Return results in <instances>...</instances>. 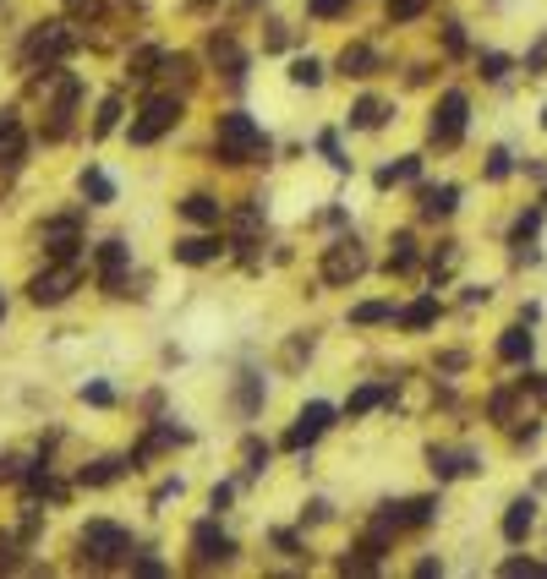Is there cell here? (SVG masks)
<instances>
[{
  "instance_id": "6da1fadb",
  "label": "cell",
  "mask_w": 547,
  "mask_h": 579,
  "mask_svg": "<svg viewBox=\"0 0 547 579\" xmlns=\"http://www.w3.org/2000/svg\"><path fill=\"white\" fill-rule=\"evenodd\" d=\"M214 159L220 165H263L268 159V137H263V126L247 115V110H230V115H220V126H214Z\"/></svg>"
},
{
  "instance_id": "7a4b0ae2",
  "label": "cell",
  "mask_w": 547,
  "mask_h": 579,
  "mask_svg": "<svg viewBox=\"0 0 547 579\" xmlns=\"http://www.w3.org/2000/svg\"><path fill=\"white\" fill-rule=\"evenodd\" d=\"M77 563H83V568H115V563H131V536H126V525H115V520H94V525H83V536H77Z\"/></svg>"
},
{
  "instance_id": "3957f363",
  "label": "cell",
  "mask_w": 547,
  "mask_h": 579,
  "mask_svg": "<svg viewBox=\"0 0 547 579\" xmlns=\"http://www.w3.org/2000/svg\"><path fill=\"white\" fill-rule=\"evenodd\" d=\"M77 284H83V257H55L44 273L28 279V301L33 307H60Z\"/></svg>"
},
{
  "instance_id": "277c9868",
  "label": "cell",
  "mask_w": 547,
  "mask_h": 579,
  "mask_svg": "<svg viewBox=\"0 0 547 579\" xmlns=\"http://www.w3.org/2000/svg\"><path fill=\"white\" fill-rule=\"evenodd\" d=\"M323 284H334V290H345V284H356L362 273H367V246L356 241V236H345V241H334L328 252H323Z\"/></svg>"
},
{
  "instance_id": "5b68a950",
  "label": "cell",
  "mask_w": 547,
  "mask_h": 579,
  "mask_svg": "<svg viewBox=\"0 0 547 579\" xmlns=\"http://www.w3.org/2000/svg\"><path fill=\"white\" fill-rule=\"evenodd\" d=\"M175 120H181V99H175V94H154V99L143 104V115L131 120V142H137V148H148V142H159Z\"/></svg>"
},
{
  "instance_id": "8992f818",
  "label": "cell",
  "mask_w": 547,
  "mask_h": 579,
  "mask_svg": "<svg viewBox=\"0 0 547 579\" xmlns=\"http://www.w3.org/2000/svg\"><path fill=\"white\" fill-rule=\"evenodd\" d=\"M192 563L197 568H225V563H236V541L214 520H202V525H192Z\"/></svg>"
},
{
  "instance_id": "52a82bcc",
  "label": "cell",
  "mask_w": 547,
  "mask_h": 579,
  "mask_svg": "<svg viewBox=\"0 0 547 579\" xmlns=\"http://www.w3.org/2000/svg\"><path fill=\"white\" fill-rule=\"evenodd\" d=\"M465 94L460 88H449L444 99H438V110H433V120H427V137L438 142V148H454V142L465 137Z\"/></svg>"
},
{
  "instance_id": "ba28073f",
  "label": "cell",
  "mask_w": 547,
  "mask_h": 579,
  "mask_svg": "<svg viewBox=\"0 0 547 579\" xmlns=\"http://www.w3.org/2000/svg\"><path fill=\"white\" fill-rule=\"evenodd\" d=\"M72 44H77V33L66 22H39L28 39V66H55L60 55H72Z\"/></svg>"
},
{
  "instance_id": "9c48e42d",
  "label": "cell",
  "mask_w": 547,
  "mask_h": 579,
  "mask_svg": "<svg viewBox=\"0 0 547 579\" xmlns=\"http://www.w3.org/2000/svg\"><path fill=\"white\" fill-rule=\"evenodd\" d=\"M334 426V405H323V399H312V405H301V415H296V426L280 438V449H312L323 432Z\"/></svg>"
},
{
  "instance_id": "30bf717a",
  "label": "cell",
  "mask_w": 547,
  "mask_h": 579,
  "mask_svg": "<svg viewBox=\"0 0 547 579\" xmlns=\"http://www.w3.org/2000/svg\"><path fill=\"white\" fill-rule=\"evenodd\" d=\"M39 246L49 257H83V230H77V213H66V219H49L39 230Z\"/></svg>"
},
{
  "instance_id": "8fae6325",
  "label": "cell",
  "mask_w": 547,
  "mask_h": 579,
  "mask_svg": "<svg viewBox=\"0 0 547 579\" xmlns=\"http://www.w3.org/2000/svg\"><path fill=\"white\" fill-rule=\"evenodd\" d=\"M126 263H131L126 241H104L99 246V284H104V296H126Z\"/></svg>"
},
{
  "instance_id": "7c38bea8",
  "label": "cell",
  "mask_w": 547,
  "mask_h": 579,
  "mask_svg": "<svg viewBox=\"0 0 547 579\" xmlns=\"http://www.w3.org/2000/svg\"><path fill=\"white\" fill-rule=\"evenodd\" d=\"M209 60L225 71L230 83H241V77H247V49L236 44V33H209Z\"/></svg>"
},
{
  "instance_id": "4fadbf2b",
  "label": "cell",
  "mask_w": 547,
  "mask_h": 579,
  "mask_svg": "<svg viewBox=\"0 0 547 579\" xmlns=\"http://www.w3.org/2000/svg\"><path fill=\"white\" fill-rule=\"evenodd\" d=\"M427 470H433L438 481H454V476H476L482 465H476L471 449H427Z\"/></svg>"
},
{
  "instance_id": "5bb4252c",
  "label": "cell",
  "mask_w": 547,
  "mask_h": 579,
  "mask_svg": "<svg viewBox=\"0 0 547 579\" xmlns=\"http://www.w3.org/2000/svg\"><path fill=\"white\" fill-rule=\"evenodd\" d=\"M175 443H192V432H186V426H170V421H159V426L148 432V438L131 449V465H148L154 454H165V449H175Z\"/></svg>"
},
{
  "instance_id": "9a60e30c",
  "label": "cell",
  "mask_w": 547,
  "mask_h": 579,
  "mask_svg": "<svg viewBox=\"0 0 547 579\" xmlns=\"http://www.w3.org/2000/svg\"><path fill=\"white\" fill-rule=\"evenodd\" d=\"M28 154V137H22V120L17 115H0V170H17Z\"/></svg>"
},
{
  "instance_id": "2e32d148",
  "label": "cell",
  "mask_w": 547,
  "mask_h": 579,
  "mask_svg": "<svg viewBox=\"0 0 547 579\" xmlns=\"http://www.w3.org/2000/svg\"><path fill=\"white\" fill-rule=\"evenodd\" d=\"M417 208H422V219H449V213L460 208V186H422Z\"/></svg>"
},
{
  "instance_id": "e0dca14e",
  "label": "cell",
  "mask_w": 547,
  "mask_h": 579,
  "mask_svg": "<svg viewBox=\"0 0 547 579\" xmlns=\"http://www.w3.org/2000/svg\"><path fill=\"white\" fill-rule=\"evenodd\" d=\"M225 246H220V236H181L175 241V263H186V268H202V263H214Z\"/></svg>"
},
{
  "instance_id": "ac0fdd59",
  "label": "cell",
  "mask_w": 547,
  "mask_h": 579,
  "mask_svg": "<svg viewBox=\"0 0 547 579\" xmlns=\"http://www.w3.org/2000/svg\"><path fill=\"white\" fill-rule=\"evenodd\" d=\"M531 525H536V503H531V497H515L509 509H504V541L520 547V541L531 536Z\"/></svg>"
},
{
  "instance_id": "d6986e66",
  "label": "cell",
  "mask_w": 547,
  "mask_h": 579,
  "mask_svg": "<svg viewBox=\"0 0 547 579\" xmlns=\"http://www.w3.org/2000/svg\"><path fill=\"white\" fill-rule=\"evenodd\" d=\"M126 470H137V465L131 459H94V465L77 470V486H115Z\"/></svg>"
},
{
  "instance_id": "ffe728a7",
  "label": "cell",
  "mask_w": 547,
  "mask_h": 579,
  "mask_svg": "<svg viewBox=\"0 0 547 579\" xmlns=\"http://www.w3.org/2000/svg\"><path fill=\"white\" fill-rule=\"evenodd\" d=\"M334 71H339V77H372L378 55L367 44H345V49H339V60H334Z\"/></svg>"
},
{
  "instance_id": "44dd1931",
  "label": "cell",
  "mask_w": 547,
  "mask_h": 579,
  "mask_svg": "<svg viewBox=\"0 0 547 579\" xmlns=\"http://www.w3.org/2000/svg\"><path fill=\"white\" fill-rule=\"evenodd\" d=\"M181 213L192 225H202V230H214L220 219H225V208H220V197H209V192H192L186 202H181Z\"/></svg>"
},
{
  "instance_id": "7402d4cb",
  "label": "cell",
  "mask_w": 547,
  "mask_h": 579,
  "mask_svg": "<svg viewBox=\"0 0 547 579\" xmlns=\"http://www.w3.org/2000/svg\"><path fill=\"white\" fill-rule=\"evenodd\" d=\"M438 312H444V307H438V296H422V301H410L394 323H399V328H410V334H422V328H433V323H438Z\"/></svg>"
},
{
  "instance_id": "603a6c76",
  "label": "cell",
  "mask_w": 547,
  "mask_h": 579,
  "mask_svg": "<svg viewBox=\"0 0 547 579\" xmlns=\"http://www.w3.org/2000/svg\"><path fill=\"white\" fill-rule=\"evenodd\" d=\"M531 350H536V339H531L525 328H504V339H498V361H509V367H525Z\"/></svg>"
},
{
  "instance_id": "cb8c5ba5",
  "label": "cell",
  "mask_w": 547,
  "mask_h": 579,
  "mask_svg": "<svg viewBox=\"0 0 547 579\" xmlns=\"http://www.w3.org/2000/svg\"><path fill=\"white\" fill-rule=\"evenodd\" d=\"M154 66H165V49H159V44H137L131 60H126V77H131V83H148Z\"/></svg>"
},
{
  "instance_id": "d4e9b609",
  "label": "cell",
  "mask_w": 547,
  "mask_h": 579,
  "mask_svg": "<svg viewBox=\"0 0 547 579\" xmlns=\"http://www.w3.org/2000/svg\"><path fill=\"white\" fill-rule=\"evenodd\" d=\"M383 399H394V383H362V388L345 399V415H367V410H378Z\"/></svg>"
},
{
  "instance_id": "484cf974",
  "label": "cell",
  "mask_w": 547,
  "mask_h": 579,
  "mask_svg": "<svg viewBox=\"0 0 547 579\" xmlns=\"http://www.w3.org/2000/svg\"><path fill=\"white\" fill-rule=\"evenodd\" d=\"M417 175H422V159H417V154H405V159L383 165L372 181H378V192H389V186H405V181H417Z\"/></svg>"
},
{
  "instance_id": "4316f807",
  "label": "cell",
  "mask_w": 547,
  "mask_h": 579,
  "mask_svg": "<svg viewBox=\"0 0 547 579\" xmlns=\"http://www.w3.org/2000/svg\"><path fill=\"white\" fill-rule=\"evenodd\" d=\"M383 268H389V279L417 268V241H410V230H399V236L389 241V263H383Z\"/></svg>"
},
{
  "instance_id": "83f0119b",
  "label": "cell",
  "mask_w": 547,
  "mask_h": 579,
  "mask_svg": "<svg viewBox=\"0 0 547 579\" xmlns=\"http://www.w3.org/2000/svg\"><path fill=\"white\" fill-rule=\"evenodd\" d=\"M77 186H83V197L99 208V202H115V186H110V175L99 170V165H88L83 175H77Z\"/></svg>"
},
{
  "instance_id": "f1b7e54d",
  "label": "cell",
  "mask_w": 547,
  "mask_h": 579,
  "mask_svg": "<svg viewBox=\"0 0 547 579\" xmlns=\"http://www.w3.org/2000/svg\"><path fill=\"white\" fill-rule=\"evenodd\" d=\"M383 115H389V110H383V104H378V99H356V104H351V115H345V120H351V126H356V131H378V126H383Z\"/></svg>"
},
{
  "instance_id": "f546056e",
  "label": "cell",
  "mask_w": 547,
  "mask_h": 579,
  "mask_svg": "<svg viewBox=\"0 0 547 579\" xmlns=\"http://www.w3.org/2000/svg\"><path fill=\"white\" fill-rule=\"evenodd\" d=\"M433 520H438V497H410L405 503V530H422Z\"/></svg>"
},
{
  "instance_id": "4dcf8cb0",
  "label": "cell",
  "mask_w": 547,
  "mask_h": 579,
  "mask_svg": "<svg viewBox=\"0 0 547 579\" xmlns=\"http://www.w3.org/2000/svg\"><path fill=\"white\" fill-rule=\"evenodd\" d=\"M241 454H247V476H241V486H247V481H257V476L268 470V454H274V449H268L263 438H247V443H241Z\"/></svg>"
},
{
  "instance_id": "1f68e13d",
  "label": "cell",
  "mask_w": 547,
  "mask_h": 579,
  "mask_svg": "<svg viewBox=\"0 0 547 579\" xmlns=\"http://www.w3.org/2000/svg\"><path fill=\"white\" fill-rule=\"evenodd\" d=\"M389 317H399L389 301H362V307H351V323H356V328H372V323H389Z\"/></svg>"
},
{
  "instance_id": "d6a6232c",
  "label": "cell",
  "mask_w": 547,
  "mask_h": 579,
  "mask_svg": "<svg viewBox=\"0 0 547 579\" xmlns=\"http://www.w3.org/2000/svg\"><path fill=\"white\" fill-rule=\"evenodd\" d=\"M236 405H241V415H252V410L263 405V378H257V372H241V383H236Z\"/></svg>"
},
{
  "instance_id": "836d02e7",
  "label": "cell",
  "mask_w": 547,
  "mask_h": 579,
  "mask_svg": "<svg viewBox=\"0 0 547 579\" xmlns=\"http://www.w3.org/2000/svg\"><path fill=\"white\" fill-rule=\"evenodd\" d=\"M291 83H296V88H318V83H323V66H318L312 55L291 60Z\"/></svg>"
},
{
  "instance_id": "e575fe53",
  "label": "cell",
  "mask_w": 547,
  "mask_h": 579,
  "mask_svg": "<svg viewBox=\"0 0 547 579\" xmlns=\"http://www.w3.org/2000/svg\"><path fill=\"white\" fill-rule=\"evenodd\" d=\"M536 230H542V208H525L520 219H515V230H509V246H525Z\"/></svg>"
},
{
  "instance_id": "d590c367",
  "label": "cell",
  "mask_w": 547,
  "mask_h": 579,
  "mask_svg": "<svg viewBox=\"0 0 547 579\" xmlns=\"http://www.w3.org/2000/svg\"><path fill=\"white\" fill-rule=\"evenodd\" d=\"M159 71H165V77H170V83H181V88H192V55H165V66H159Z\"/></svg>"
},
{
  "instance_id": "8d00e7d4",
  "label": "cell",
  "mask_w": 547,
  "mask_h": 579,
  "mask_svg": "<svg viewBox=\"0 0 547 579\" xmlns=\"http://www.w3.org/2000/svg\"><path fill=\"white\" fill-rule=\"evenodd\" d=\"M372 568H378V557H372L367 547H356V552L339 557V574H372Z\"/></svg>"
},
{
  "instance_id": "74e56055",
  "label": "cell",
  "mask_w": 547,
  "mask_h": 579,
  "mask_svg": "<svg viewBox=\"0 0 547 579\" xmlns=\"http://www.w3.org/2000/svg\"><path fill=\"white\" fill-rule=\"evenodd\" d=\"M318 148H323V159H328V165H334L339 175H345V170H351V159H345V154H339V137H334V131H323V137H318Z\"/></svg>"
},
{
  "instance_id": "f35d334b",
  "label": "cell",
  "mask_w": 547,
  "mask_h": 579,
  "mask_svg": "<svg viewBox=\"0 0 547 579\" xmlns=\"http://www.w3.org/2000/svg\"><path fill=\"white\" fill-rule=\"evenodd\" d=\"M115 120H121V99H104V104H99V120H94V137H110Z\"/></svg>"
},
{
  "instance_id": "ab89813d",
  "label": "cell",
  "mask_w": 547,
  "mask_h": 579,
  "mask_svg": "<svg viewBox=\"0 0 547 579\" xmlns=\"http://www.w3.org/2000/svg\"><path fill=\"white\" fill-rule=\"evenodd\" d=\"M476 66H482V77L488 83H504V71H509V55H498V49H488L482 60H476Z\"/></svg>"
},
{
  "instance_id": "60d3db41",
  "label": "cell",
  "mask_w": 547,
  "mask_h": 579,
  "mask_svg": "<svg viewBox=\"0 0 547 579\" xmlns=\"http://www.w3.org/2000/svg\"><path fill=\"white\" fill-rule=\"evenodd\" d=\"M422 12H427V0H389V22H410Z\"/></svg>"
},
{
  "instance_id": "b9f144b4",
  "label": "cell",
  "mask_w": 547,
  "mask_h": 579,
  "mask_svg": "<svg viewBox=\"0 0 547 579\" xmlns=\"http://www.w3.org/2000/svg\"><path fill=\"white\" fill-rule=\"evenodd\" d=\"M77 394H83V405H99V410H104V405H115V394H110V383H83Z\"/></svg>"
},
{
  "instance_id": "7bdbcfd3",
  "label": "cell",
  "mask_w": 547,
  "mask_h": 579,
  "mask_svg": "<svg viewBox=\"0 0 547 579\" xmlns=\"http://www.w3.org/2000/svg\"><path fill=\"white\" fill-rule=\"evenodd\" d=\"M509 170H515V165H509V148H493V154H488V181H504Z\"/></svg>"
},
{
  "instance_id": "ee69618b",
  "label": "cell",
  "mask_w": 547,
  "mask_h": 579,
  "mask_svg": "<svg viewBox=\"0 0 547 579\" xmlns=\"http://www.w3.org/2000/svg\"><path fill=\"white\" fill-rule=\"evenodd\" d=\"M17 541H22V536L0 530V568H17Z\"/></svg>"
},
{
  "instance_id": "f6af8a7d",
  "label": "cell",
  "mask_w": 547,
  "mask_h": 579,
  "mask_svg": "<svg viewBox=\"0 0 547 579\" xmlns=\"http://www.w3.org/2000/svg\"><path fill=\"white\" fill-rule=\"evenodd\" d=\"M454 257H460V252H454V241H444V246H438V252H433V273H438V279H444V273H449V268H454Z\"/></svg>"
},
{
  "instance_id": "bcb514c9",
  "label": "cell",
  "mask_w": 547,
  "mask_h": 579,
  "mask_svg": "<svg viewBox=\"0 0 547 579\" xmlns=\"http://www.w3.org/2000/svg\"><path fill=\"white\" fill-rule=\"evenodd\" d=\"M22 470H28V465H22L17 454H0V486H6V481H22Z\"/></svg>"
},
{
  "instance_id": "7dc6e473",
  "label": "cell",
  "mask_w": 547,
  "mask_h": 579,
  "mask_svg": "<svg viewBox=\"0 0 547 579\" xmlns=\"http://www.w3.org/2000/svg\"><path fill=\"white\" fill-rule=\"evenodd\" d=\"M230 497H236V486H230V481H220V486L209 492V509H214V514H225V509H230Z\"/></svg>"
},
{
  "instance_id": "c3c4849f",
  "label": "cell",
  "mask_w": 547,
  "mask_h": 579,
  "mask_svg": "<svg viewBox=\"0 0 547 579\" xmlns=\"http://www.w3.org/2000/svg\"><path fill=\"white\" fill-rule=\"evenodd\" d=\"M274 547H280V552H291V557H307V552H301V536H296V530H274Z\"/></svg>"
},
{
  "instance_id": "681fc988",
  "label": "cell",
  "mask_w": 547,
  "mask_h": 579,
  "mask_svg": "<svg viewBox=\"0 0 547 579\" xmlns=\"http://www.w3.org/2000/svg\"><path fill=\"white\" fill-rule=\"evenodd\" d=\"M504 574L515 579V574H547V563H531V557H509L504 563Z\"/></svg>"
},
{
  "instance_id": "f907efd6",
  "label": "cell",
  "mask_w": 547,
  "mask_h": 579,
  "mask_svg": "<svg viewBox=\"0 0 547 579\" xmlns=\"http://www.w3.org/2000/svg\"><path fill=\"white\" fill-rule=\"evenodd\" d=\"M328 514H334V509H328V503H323V497H312V503H307V509H301V520H307V525H323Z\"/></svg>"
},
{
  "instance_id": "816d5d0a",
  "label": "cell",
  "mask_w": 547,
  "mask_h": 579,
  "mask_svg": "<svg viewBox=\"0 0 547 579\" xmlns=\"http://www.w3.org/2000/svg\"><path fill=\"white\" fill-rule=\"evenodd\" d=\"M307 12L312 17H339V12H345V0H307Z\"/></svg>"
},
{
  "instance_id": "f5cc1de1",
  "label": "cell",
  "mask_w": 547,
  "mask_h": 579,
  "mask_svg": "<svg viewBox=\"0 0 547 579\" xmlns=\"http://www.w3.org/2000/svg\"><path fill=\"white\" fill-rule=\"evenodd\" d=\"M170 497H181V481H159L148 503H154V509H165V503H170Z\"/></svg>"
},
{
  "instance_id": "db71d44e",
  "label": "cell",
  "mask_w": 547,
  "mask_h": 579,
  "mask_svg": "<svg viewBox=\"0 0 547 579\" xmlns=\"http://www.w3.org/2000/svg\"><path fill=\"white\" fill-rule=\"evenodd\" d=\"M444 49H449V55H465V33H460V22L444 28Z\"/></svg>"
},
{
  "instance_id": "11a10c76",
  "label": "cell",
  "mask_w": 547,
  "mask_h": 579,
  "mask_svg": "<svg viewBox=\"0 0 547 579\" xmlns=\"http://www.w3.org/2000/svg\"><path fill=\"white\" fill-rule=\"evenodd\" d=\"M131 568H137V574H148V579H154V574H165V563H159V557H137Z\"/></svg>"
},
{
  "instance_id": "9f6ffc18",
  "label": "cell",
  "mask_w": 547,
  "mask_h": 579,
  "mask_svg": "<svg viewBox=\"0 0 547 579\" xmlns=\"http://www.w3.org/2000/svg\"><path fill=\"white\" fill-rule=\"evenodd\" d=\"M433 574H444V563H438V557H422V563H417V579H433Z\"/></svg>"
},
{
  "instance_id": "6f0895ef",
  "label": "cell",
  "mask_w": 547,
  "mask_h": 579,
  "mask_svg": "<svg viewBox=\"0 0 547 579\" xmlns=\"http://www.w3.org/2000/svg\"><path fill=\"white\" fill-rule=\"evenodd\" d=\"M263 49H285V28H280V22H274V28H268V39H263Z\"/></svg>"
},
{
  "instance_id": "680465c9",
  "label": "cell",
  "mask_w": 547,
  "mask_h": 579,
  "mask_svg": "<svg viewBox=\"0 0 547 579\" xmlns=\"http://www.w3.org/2000/svg\"><path fill=\"white\" fill-rule=\"evenodd\" d=\"M438 367H444V372H460V367H465V350H449V355L438 361Z\"/></svg>"
},
{
  "instance_id": "91938a15",
  "label": "cell",
  "mask_w": 547,
  "mask_h": 579,
  "mask_svg": "<svg viewBox=\"0 0 547 579\" xmlns=\"http://www.w3.org/2000/svg\"><path fill=\"white\" fill-rule=\"evenodd\" d=\"M0 317H6V296H0Z\"/></svg>"
},
{
  "instance_id": "94428289",
  "label": "cell",
  "mask_w": 547,
  "mask_h": 579,
  "mask_svg": "<svg viewBox=\"0 0 547 579\" xmlns=\"http://www.w3.org/2000/svg\"><path fill=\"white\" fill-rule=\"evenodd\" d=\"M542 126H547V110H542Z\"/></svg>"
},
{
  "instance_id": "6125c7cd",
  "label": "cell",
  "mask_w": 547,
  "mask_h": 579,
  "mask_svg": "<svg viewBox=\"0 0 547 579\" xmlns=\"http://www.w3.org/2000/svg\"><path fill=\"white\" fill-rule=\"evenodd\" d=\"M542 202H547V197H542Z\"/></svg>"
}]
</instances>
